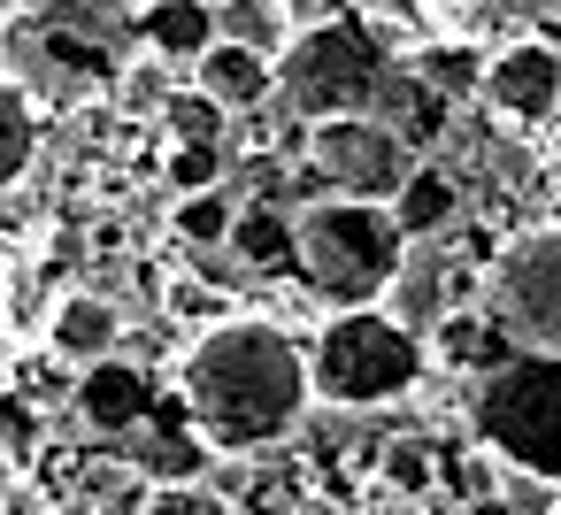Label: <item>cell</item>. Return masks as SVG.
Segmentation results:
<instances>
[{
  "mask_svg": "<svg viewBox=\"0 0 561 515\" xmlns=\"http://www.w3.org/2000/svg\"><path fill=\"white\" fill-rule=\"evenodd\" d=\"M308 346L277 316L231 308L193 331V346H178V415L208 454H270L308 423Z\"/></svg>",
  "mask_w": 561,
  "mask_h": 515,
  "instance_id": "obj_1",
  "label": "cell"
},
{
  "mask_svg": "<svg viewBox=\"0 0 561 515\" xmlns=\"http://www.w3.org/2000/svg\"><path fill=\"white\" fill-rule=\"evenodd\" d=\"M9 24V47H0V70H9L24 93L47 101H93L116 85V70L131 62L139 39V0H24Z\"/></svg>",
  "mask_w": 561,
  "mask_h": 515,
  "instance_id": "obj_2",
  "label": "cell"
},
{
  "mask_svg": "<svg viewBox=\"0 0 561 515\" xmlns=\"http://www.w3.org/2000/svg\"><path fill=\"white\" fill-rule=\"evenodd\" d=\"M400 39L385 16L369 9H339L323 24H300L277 55V108L293 124H323V116H362L385 101L392 70H400Z\"/></svg>",
  "mask_w": 561,
  "mask_h": 515,
  "instance_id": "obj_3",
  "label": "cell"
},
{
  "mask_svg": "<svg viewBox=\"0 0 561 515\" xmlns=\"http://www.w3.org/2000/svg\"><path fill=\"white\" fill-rule=\"evenodd\" d=\"M300 346H308V392L331 415H377L431 377V346L408 323H392L377 300L369 308H323L316 339H300Z\"/></svg>",
  "mask_w": 561,
  "mask_h": 515,
  "instance_id": "obj_4",
  "label": "cell"
},
{
  "mask_svg": "<svg viewBox=\"0 0 561 515\" xmlns=\"http://www.w3.org/2000/svg\"><path fill=\"white\" fill-rule=\"evenodd\" d=\"M293 247H300V293L308 308H369L400 254L408 231L392 224L385 201H346V193H316L293 208Z\"/></svg>",
  "mask_w": 561,
  "mask_h": 515,
  "instance_id": "obj_5",
  "label": "cell"
},
{
  "mask_svg": "<svg viewBox=\"0 0 561 515\" xmlns=\"http://www.w3.org/2000/svg\"><path fill=\"white\" fill-rule=\"evenodd\" d=\"M469 431L507 469H530V477L561 484V354L515 346L500 369H484L469 385Z\"/></svg>",
  "mask_w": 561,
  "mask_h": 515,
  "instance_id": "obj_6",
  "label": "cell"
},
{
  "mask_svg": "<svg viewBox=\"0 0 561 515\" xmlns=\"http://www.w3.org/2000/svg\"><path fill=\"white\" fill-rule=\"evenodd\" d=\"M484 308L507 323L515 346L561 354V224L515 231V239L484 262Z\"/></svg>",
  "mask_w": 561,
  "mask_h": 515,
  "instance_id": "obj_7",
  "label": "cell"
},
{
  "mask_svg": "<svg viewBox=\"0 0 561 515\" xmlns=\"http://www.w3.org/2000/svg\"><path fill=\"white\" fill-rule=\"evenodd\" d=\"M308 131V178L323 193H346V201H392L408 185V170L423 162L377 108L362 116H323V124H300Z\"/></svg>",
  "mask_w": 561,
  "mask_h": 515,
  "instance_id": "obj_8",
  "label": "cell"
},
{
  "mask_svg": "<svg viewBox=\"0 0 561 515\" xmlns=\"http://www.w3.org/2000/svg\"><path fill=\"white\" fill-rule=\"evenodd\" d=\"M477 108L507 131H546L561 116V39H546V32L492 39L484 78H477Z\"/></svg>",
  "mask_w": 561,
  "mask_h": 515,
  "instance_id": "obj_9",
  "label": "cell"
},
{
  "mask_svg": "<svg viewBox=\"0 0 561 515\" xmlns=\"http://www.w3.org/2000/svg\"><path fill=\"white\" fill-rule=\"evenodd\" d=\"M154 400H162V385L131 354H101V362L70 369V408L93 438H139L154 423Z\"/></svg>",
  "mask_w": 561,
  "mask_h": 515,
  "instance_id": "obj_10",
  "label": "cell"
},
{
  "mask_svg": "<svg viewBox=\"0 0 561 515\" xmlns=\"http://www.w3.org/2000/svg\"><path fill=\"white\" fill-rule=\"evenodd\" d=\"M469 277H477V270H461V262L446 254V239H408V254H400L392 285L377 293V308H385L392 323H408L415 339H431V323H438L446 308H461Z\"/></svg>",
  "mask_w": 561,
  "mask_h": 515,
  "instance_id": "obj_11",
  "label": "cell"
},
{
  "mask_svg": "<svg viewBox=\"0 0 561 515\" xmlns=\"http://www.w3.org/2000/svg\"><path fill=\"white\" fill-rule=\"evenodd\" d=\"M193 93H208L231 124L270 116V108H277V62L254 55V47H239V39H208V47L193 55Z\"/></svg>",
  "mask_w": 561,
  "mask_h": 515,
  "instance_id": "obj_12",
  "label": "cell"
},
{
  "mask_svg": "<svg viewBox=\"0 0 561 515\" xmlns=\"http://www.w3.org/2000/svg\"><path fill=\"white\" fill-rule=\"evenodd\" d=\"M124 323H131V316H124L101 285H70V293L47 308V331H39V339H47V354H55L62 369H85V362H101V354L124 346Z\"/></svg>",
  "mask_w": 561,
  "mask_h": 515,
  "instance_id": "obj_13",
  "label": "cell"
},
{
  "mask_svg": "<svg viewBox=\"0 0 561 515\" xmlns=\"http://www.w3.org/2000/svg\"><path fill=\"white\" fill-rule=\"evenodd\" d=\"M216 254H231V262H239V277H262V285H300L293 208H277V201H239L231 239H224Z\"/></svg>",
  "mask_w": 561,
  "mask_h": 515,
  "instance_id": "obj_14",
  "label": "cell"
},
{
  "mask_svg": "<svg viewBox=\"0 0 561 515\" xmlns=\"http://www.w3.org/2000/svg\"><path fill=\"white\" fill-rule=\"evenodd\" d=\"M423 346H431V369H454V377H469V385L515 354L507 323H500L492 308H469V300H461V308H446V316L431 323V339H423Z\"/></svg>",
  "mask_w": 561,
  "mask_h": 515,
  "instance_id": "obj_15",
  "label": "cell"
},
{
  "mask_svg": "<svg viewBox=\"0 0 561 515\" xmlns=\"http://www.w3.org/2000/svg\"><path fill=\"white\" fill-rule=\"evenodd\" d=\"M423 9L438 16V32H454V39H477V47H492V32L500 39H515V32H561V0H423Z\"/></svg>",
  "mask_w": 561,
  "mask_h": 515,
  "instance_id": "obj_16",
  "label": "cell"
},
{
  "mask_svg": "<svg viewBox=\"0 0 561 515\" xmlns=\"http://www.w3.org/2000/svg\"><path fill=\"white\" fill-rule=\"evenodd\" d=\"M385 208H392V224H400L408 239H446V231L461 224V178H454L446 162H415L408 185H400Z\"/></svg>",
  "mask_w": 561,
  "mask_h": 515,
  "instance_id": "obj_17",
  "label": "cell"
},
{
  "mask_svg": "<svg viewBox=\"0 0 561 515\" xmlns=\"http://www.w3.org/2000/svg\"><path fill=\"white\" fill-rule=\"evenodd\" d=\"M39 162V101L0 70V193H16Z\"/></svg>",
  "mask_w": 561,
  "mask_h": 515,
  "instance_id": "obj_18",
  "label": "cell"
},
{
  "mask_svg": "<svg viewBox=\"0 0 561 515\" xmlns=\"http://www.w3.org/2000/svg\"><path fill=\"white\" fill-rule=\"evenodd\" d=\"M408 70H415L438 101H477L484 47H477V39H454V32H431V47H415V55H408Z\"/></svg>",
  "mask_w": 561,
  "mask_h": 515,
  "instance_id": "obj_19",
  "label": "cell"
},
{
  "mask_svg": "<svg viewBox=\"0 0 561 515\" xmlns=\"http://www.w3.org/2000/svg\"><path fill=\"white\" fill-rule=\"evenodd\" d=\"M208 32L216 39H239V47H254V55H285V39H293V16H285V0H208Z\"/></svg>",
  "mask_w": 561,
  "mask_h": 515,
  "instance_id": "obj_20",
  "label": "cell"
},
{
  "mask_svg": "<svg viewBox=\"0 0 561 515\" xmlns=\"http://www.w3.org/2000/svg\"><path fill=\"white\" fill-rule=\"evenodd\" d=\"M231 216H239V193H231V185H201V193H178L170 231H178L185 254H216V247L231 239Z\"/></svg>",
  "mask_w": 561,
  "mask_h": 515,
  "instance_id": "obj_21",
  "label": "cell"
},
{
  "mask_svg": "<svg viewBox=\"0 0 561 515\" xmlns=\"http://www.w3.org/2000/svg\"><path fill=\"white\" fill-rule=\"evenodd\" d=\"M369 477L392 484L400 500H431V492H438V446H431V438H392V446H377Z\"/></svg>",
  "mask_w": 561,
  "mask_h": 515,
  "instance_id": "obj_22",
  "label": "cell"
},
{
  "mask_svg": "<svg viewBox=\"0 0 561 515\" xmlns=\"http://www.w3.org/2000/svg\"><path fill=\"white\" fill-rule=\"evenodd\" d=\"M131 515H239L208 477H154L139 500H131Z\"/></svg>",
  "mask_w": 561,
  "mask_h": 515,
  "instance_id": "obj_23",
  "label": "cell"
},
{
  "mask_svg": "<svg viewBox=\"0 0 561 515\" xmlns=\"http://www.w3.org/2000/svg\"><path fill=\"white\" fill-rule=\"evenodd\" d=\"M170 185L178 193H201V185H224V139H170Z\"/></svg>",
  "mask_w": 561,
  "mask_h": 515,
  "instance_id": "obj_24",
  "label": "cell"
},
{
  "mask_svg": "<svg viewBox=\"0 0 561 515\" xmlns=\"http://www.w3.org/2000/svg\"><path fill=\"white\" fill-rule=\"evenodd\" d=\"M162 316H170V323H193V331H208L216 316H231V293H224V285L170 277V285H162Z\"/></svg>",
  "mask_w": 561,
  "mask_h": 515,
  "instance_id": "obj_25",
  "label": "cell"
},
{
  "mask_svg": "<svg viewBox=\"0 0 561 515\" xmlns=\"http://www.w3.org/2000/svg\"><path fill=\"white\" fill-rule=\"evenodd\" d=\"M39 515H93V507H85V500H62V507H55V500H47V507H39Z\"/></svg>",
  "mask_w": 561,
  "mask_h": 515,
  "instance_id": "obj_26",
  "label": "cell"
},
{
  "mask_svg": "<svg viewBox=\"0 0 561 515\" xmlns=\"http://www.w3.org/2000/svg\"><path fill=\"white\" fill-rule=\"evenodd\" d=\"M285 515H339V507H323V500H300V507H285Z\"/></svg>",
  "mask_w": 561,
  "mask_h": 515,
  "instance_id": "obj_27",
  "label": "cell"
},
{
  "mask_svg": "<svg viewBox=\"0 0 561 515\" xmlns=\"http://www.w3.org/2000/svg\"><path fill=\"white\" fill-rule=\"evenodd\" d=\"M16 9H24V0H0V16H16Z\"/></svg>",
  "mask_w": 561,
  "mask_h": 515,
  "instance_id": "obj_28",
  "label": "cell"
}]
</instances>
